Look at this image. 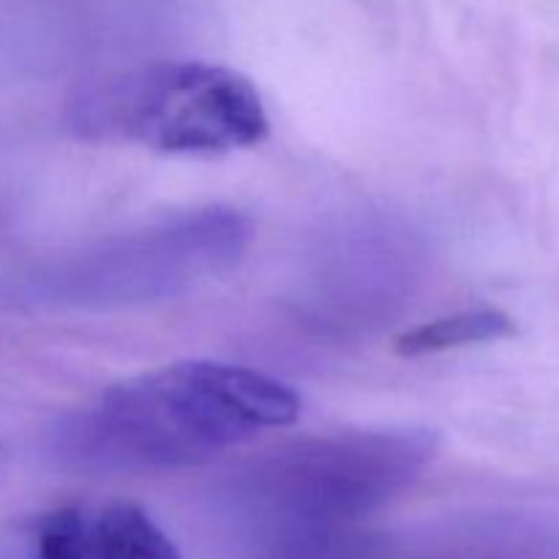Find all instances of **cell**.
Here are the masks:
<instances>
[{
    "label": "cell",
    "mask_w": 559,
    "mask_h": 559,
    "mask_svg": "<svg viewBox=\"0 0 559 559\" xmlns=\"http://www.w3.org/2000/svg\"><path fill=\"white\" fill-rule=\"evenodd\" d=\"M298 415V393L265 371L183 360L118 382L66 415L55 451L85 473H162L213 462Z\"/></svg>",
    "instance_id": "6da1fadb"
},
{
    "label": "cell",
    "mask_w": 559,
    "mask_h": 559,
    "mask_svg": "<svg viewBox=\"0 0 559 559\" xmlns=\"http://www.w3.org/2000/svg\"><path fill=\"white\" fill-rule=\"evenodd\" d=\"M80 126L173 156L254 147L271 131L254 82L205 60H164L104 82L80 104Z\"/></svg>",
    "instance_id": "7a4b0ae2"
},
{
    "label": "cell",
    "mask_w": 559,
    "mask_h": 559,
    "mask_svg": "<svg viewBox=\"0 0 559 559\" xmlns=\"http://www.w3.org/2000/svg\"><path fill=\"white\" fill-rule=\"evenodd\" d=\"M435 456L426 431H347L276 451L249 497L287 524L342 522L402 491Z\"/></svg>",
    "instance_id": "3957f363"
},
{
    "label": "cell",
    "mask_w": 559,
    "mask_h": 559,
    "mask_svg": "<svg viewBox=\"0 0 559 559\" xmlns=\"http://www.w3.org/2000/svg\"><path fill=\"white\" fill-rule=\"evenodd\" d=\"M249 243V222L233 211H205L186 222L129 238L115 249L87 257L71 276L76 304H131L173 293L238 262Z\"/></svg>",
    "instance_id": "277c9868"
},
{
    "label": "cell",
    "mask_w": 559,
    "mask_h": 559,
    "mask_svg": "<svg viewBox=\"0 0 559 559\" xmlns=\"http://www.w3.org/2000/svg\"><path fill=\"white\" fill-rule=\"evenodd\" d=\"M33 559H180L145 508L126 500L76 502L41 519Z\"/></svg>",
    "instance_id": "5b68a950"
},
{
    "label": "cell",
    "mask_w": 559,
    "mask_h": 559,
    "mask_svg": "<svg viewBox=\"0 0 559 559\" xmlns=\"http://www.w3.org/2000/svg\"><path fill=\"white\" fill-rule=\"evenodd\" d=\"M511 336H516V322L506 311L473 309L440 317V320H429L424 325L413 328V331H404L393 342V349L404 358H420V355L451 353V349L500 342V338Z\"/></svg>",
    "instance_id": "8992f818"
}]
</instances>
